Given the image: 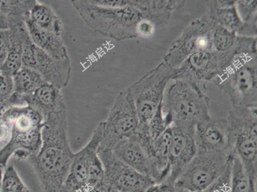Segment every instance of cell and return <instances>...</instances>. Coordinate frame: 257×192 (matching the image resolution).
Returning a JSON list of instances; mask_svg holds the SVG:
<instances>
[{
	"instance_id": "obj_1",
	"label": "cell",
	"mask_w": 257,
	"mask_h": 192,
	"mask_svg": "<svg viewBox=\"0 0 257 192\" xmlns=\"http://www.w3.org/2000/svg\"><path fill=\"white\" fill-rule=\"evenodd\" d=\"M67 107L51 112L44 120L42 146L29 159L43 192H61L69 174L74 153L67 133Z\"/></svg>"
},
{
	"instance_id": "obj_2",
	"label": "cell",
	"mask_w": 257,
	"mask_h": 192,
	"mask_svg": "<svg viewBox=\"0 0 257 192\" xmlns=\"http://www.w3.org/2000/svg\"><path fill=\"white\" fill-rule=\"evenodd\" d=\"M71 5L90 29L116 41L135 39L139 37L137 29L146 20L143 13L132 6L118 8H103L88 0H72Z\"/></svg>"
},
{
	"instance_id": "obj_3",
	"label": "cell",
	"mask_w": 257,
	"mask_h": 192,
	"mask_svg": "<svg viewBox=\"0 0 257 192\" xmlns=\"http://www.w3.org/2000/svg\"><path fill=\"white\" fill-rule=\"evenodd\" d=\"M163 112L170 117L172 125L195 128L210 117V99L206 90L191 82L174 79L163 102Z\"/></svg>"
},
{
	"instance_id": "obj_4",
	"label": "cell",
	"mask_w": 257,
	"mask_h": 192,
	"mask_svg": "<svg viewBox=\"0 0 257 192\" xmlns=\"http://www.w3.org/2000/svg\"><path fill=\"white\" fill-rule=\"evenodd\" d=\"M212 82L227 96L232 109L256 107V55H235Z\"/></svg>"
},
{
	"instance_id": "obj_5",
	"label": "cell",
	"mask_w": 257,
	"mask_h": 192,
	"mask_svg": "<svg viewBox=\"0 0 257 192\" xmlns=\"http://www.w3.org/2000/svg\"><path fill=\"white\" fill-rule=\"evenodd\" d=\"M226 120L232 154L241 161L250 181L256 182V107L232 109Z\"/></svg>"
},
{
	"instance_id": "obj_6",
	"label": "cell",
	"mask_w": 257,
	"mask_h": 192,
	"mask_svg": "<svg viewBox=\"0 0 257 192\" xmlns=\"http://www.w3.org/2000/svg\"><path fill=\"white\" fill-rule=\"evenodd\" d=\"M174 71L162 61L127 88L136 107L139 128L146 126L163 105L166 88L173 80Z\"/></svg>"
},
{
	"instance_id": "obj_7",
	"label": "cell",
	"mask_w": 257,
	"mask_h": 192,
	"mask_svg": "<svg viewBox=\"0 0 257 192\" xmlns=\"http://www.w3.org/2000/svg\"><path fill=\"white\" fill-rule=\"evenodd\" d=\"M232 156L230 153L197 151L177 178L175 186L191 192L204 191L223 173Z\"/></svg>"
},
{
	"instance_id": "obj_8",
	"label": "cell",
	"mask_w": 257,
	"mask_h": 192,
	"mask_svg": "<svg viewBox=\"0 0 257 192\" xmlns=\"http://www.w3.org/2000/svg\"><path fill=\"white\" fill-rule=\"evenodd\" d=\"M103 126L100 148L111 150L118 142L136 134L139 126V117L127 88L116 96Z\"/></svg>"
},
{
	"instance_id": "obj_9",
	"label": "cell",
	"mask_w": 257,
	"mask_h": 192,
	"mask_svg": "<svg viewBox=\"0 0 257 192\" xmlns=\"http://www.w3.org/2000/svg\"><path fill=\"white\" fill-rule=\"evenodd\" d=\"M237 55V51L220 53L211 49L193 54L175 69L173 80L188 81L207 91V82L213 81Z\"/></svg>"
},
{
	"instance_id": "obj_10",
	"label": "cell",
	"mask_w": 257,
	"mask_h": 192,
	"mask_svg": "<svg viewBox=\"0 0 257 192\" xmlns=\"http://www.w3.org/2000/svg\"><path fill=\"white\" fill-rule=\"evenodd\" d=\"M23 40V66L36 70L46 83L60 89L66 87L71 76L69 59H56L35 45L30 38L25 23L21 27Z\"/></svg>"
},
{
	"instance_id": "obj_11",
	"label": "cell",
	"mask_w": 257,
	"mask_h": 192,
	"mask_svg": "<svg viewBox=\"0 0 257 192\" xmlns=\"http://www.w3.org/2000/svg\"><path fill=\"white\" fill-rule=\"evenodd\" d=\"M213 23L207 15L189 23L173 42L163 57V62L175 69L193 54L211 49V36Z\"/></svg>"
},
{
	"instance_id": "obj_12",
	"label": "cell",
	"mask_w": 257,
	"mask_h": 192,
	"mask_svg": "<svg viewBox=\"0 0 257 192\" xmlns=\"http://www.w3.org/2000/svg\"><path fill=\"white\" fill-rule=\"evenodd\" d=\"M104 169V178L114 192H146L156 182L121 161L110 149L98 151Z\"/></svg>"
},
{
	"instance_id": "obj_13",
	"label": "cell",
	"mask_w": 257,
	"mask_h": 192,
	"mask_svg": "<svg viewBox=\"0 0 257 192\" xmlns=\"http://www.w3.org/2000/svg\"><path fill=\"white\" fill-rule=\"evenodd\" d=\"M103 122L95 129L87 144L74 154L71 168L61 192H88L91 189L88 183L91 167L99 160L98 151L103 137Z\"/></svg>"
},
{
	"instance_id": "obj_14",
	"label": "cell",
	"mask_w": 257,
	"mask_h": 192,
	"mask_svg": "<svg viewBox=\"0 0 257 192\" xmlns=\"http://www.w3.org/2000/svg\"><path fill=\"white\" fill-rule=\"evenodd\" d=\"M194 138L197 151L232 154L226 119L211 118L200 122L195 126Z\"/></svg>"
},
{
	"instance_id": "obj_15",
	"label": "cell",
	"mask_w": 257,
	"mask_h": 192,
	"mask_svg": "<svg viewBox=\"0 0 257 192\" xmlns=\"http://www.w3.org/2000/svg\"><path fill=\"white\" fill-rule=\"evenodd\" d=\"M136 138L148 157L152 179L156 183L165 181L170 172L172 126L154 141H152L147 136H139Z\"/></svg>"
},
{
	"instance_id": "obj_16",
	"label": "cell",
	"mask_w": 257,
	"mask_h": 192,
	"mask_svg": "<svg viewBox=\"0 0 257 192\" xmlns=\"http://www.w3.org/2000/svg\"><path fill=\"white\" fill-rule=\"evenodd\" d=\"M195 128L172 126V139L170 154V172L165 181L175 184L177 178L197 153Z\"/></svg>"
},
{
	"instance_id": "obj_17",
	"label": "cell",
	"mask_w": 257,
	"mask_h": 192,
	"mask_svg": "<svg viewBox=\"0 0 257 192\" xmlns=\"http://www.w3.org/2000/svg\"><path fill=\"white\" fill-rule=\"evenodd\" d=\"M10 105L32 108L43 116L44 120L51 112L67 107L62 89L46 82L29 95H19L14 93Z\"/></svg>"
},
{
	"instance_id": "obj_18",
	"label": "cell",
	"mask_w": 257,
	"mask_h": 192,
	"mask_svg": "<svg viewBox=\"0 0 257 192\" xmlns=\"http://www.w3.org/2000/svg\"><path fill=\"white\" fill-rule=\"evenodd\" d=\"M111 151L125 165L151 177L148 157L135 135L118 142Z\"/></svg>"
},
{
	"instance_id": "obj_19",
	"label": "cell",
	"mask_w": 257,
	"mask_h": 192,
	"mask_svg": "<svg viewBox=\"0 0 257 192\" xmlns=\"http://www.w3.org/2000/svg\"><path fill=\"white\" fill-rule=\"evenodd\" d=\"M131 2L156 27L167 25L173 13L183 8L186 4V1L179 0H131Z\"/></svg>"
},
{
	"instance_id": "obj_20",
	"label": "cell",
	"mask_w": 257,
	"mask_h": 192,
	"mask_svg": "<svg viewBox=\"0 0 257 192\" xmlns=\"http://www.w3.org/2000/svg\"><path fill=\"white\" fill-rule=\"evenodd\" d=\"M25 25L35 45L56 59H69L68 51L62 36L41 29L30 18L26 21Z\"/></svg>"
},
{
	"instance_id": "obj_21",
	"label": "cell",
	"mask_w": 257,
	"mask_h": 192,
	"mask_svg": "<svg viewBox=\"0 0 257 192\" xmlns=\"http://www.w3.org/2000/svg\"><path fill=\"white\" fill-rule=\"evenodd\" d=\"M208 15L212 22L239 36L243 23L236 8V1H207Z\"/></svg>"
},
{
	"instance_id": "obj_22",
	"label": "cell",
	"mask_w": 257,
	"mask_h": 192,
	"mask_svg": "<svg viewBox=\"0 0 257 192\" xmlns=\"http://www.w3.org/2000/svg\"><path fill=\"white\" fill-rule=\"evenodd\" d=\"M30 20L41 29L62 36V20L48 4L37 2L30 12Z\"/></svg>"
},
{
	"instance_id": "obj_23",
	"label": "cell",
	"mask_w": 257,
	"mask_h": 192,
	"mask_svg": "<svg viewBox=\"0 0 257 192\" xmlns=\"http://www.w3.org/2000/svg\"><path fill=\"white\" fill-rule=\"evenodd\" d=\"M18 25L11 28V43L8 58L0 67V72L13 76L23 66V40L21 26Z\"/></svg>"
},
{
	"instance_id": "obj_24",
	"label": "cell",
	"mask_w": 257,
	"mask_h": 192,
	"mask_svg": "<svg viewBox=\"0 0 257 192\" xmlns=\"http://www.w3.org/2000/svg\"><path fill=\"white\" fill-rule=\"evenodd\" d=\"M36 0H0V11L8 18L10 29L30 18Z\"/></svg>"
},
{
	"instance_id": "obj_25",
	"label": "cell",
	"mask_w": 257,
	"mask_h": 192,
	"mask_svg": "<svg viewBox=\"0 0 257 192\" xmlns=\"http://www.w3.org/2000/svg\"><path fill=\"white\" fill-rule=\"evenodd\" d=\"M13 77L15 93L19 95H29L46 83L36 70L24 66H22Z\"/></svg>"
},
{
	"instance_id": "obj_26",
	"label": "cell",
	"mask_w": 257,
	"mask_h": 192,
	"mask_svg": "<svg viewBox=\"0 0 257 192\" xmlns=\"http://www.w3.org/2000/svg\"><path fill=\"white\" fill-rule=\"evenodd\" d=\"M214 23V22H213ZM239 36L213 23L211 30V50L220 53L237 51Z\"/></svg>"
},
{
	"instance_id": "obj_27",
	"label": "cell",
	"mask_w": 257,
	"mask_h": 192,
	"mask_svg": "<svg viewBox=\"0 0 257 192\" xmlns=\"http://www.w3.org/2000/svg\"><path fill=\"white\" fill-rule=\"evenodd\" d=\"M231 165L230 192L251 191V181L241 161L234 154H232Z\"/></svg>"
},
{
	"instance_id": "obj_28",
	"label": "cell",
	"mask_w": 257,
	"mask_h": 192,
	"mask_svg": "<svg viewBox=\"0 0 257 192\" xmlns=\"http://www.w3.org/2000/svg\"><path fill=\"white\" fill-rule=\"evenodd\" d=\"M162 106L163 105L159 108L146 126L138 128V130L145 131L152 141L157 139L172 125L171 118L168 115L163 113Z\"/></svg>"
},
{
	"instance_id": "obj_29",
	"label": "cell",
	"mask_w": 257,
	"mask_h": 192,
	"mask_svg": "<svg viewBox=\"0 0 257 192\" xmlns=\"http://www.w3.org/2000/svg\"><path fill=\"white\" fill-rule=\"evenodd\" d=\"M2 192H30L13 165L7 167L2 179Z\"/></svg>"
},
{
	"instance_id": "obj_30",
	"label": "cell",
	"mask_w": 257,
	"mask_h": 192,
	"mask_svg": "<svg viewBox=\"0 0 257 192\" xmlns=\"http://www.w3.org/2000/svg\"><path fill=\"white\" fill-rule=\"evenodd\" d=\"M15 93L13 77L0 72V112L3 115L10 106V100Z\"/></svg>"
},
{
	"instance_id": "obj_31",
	"label": "cell",
	"mask_w": 257,
	"mask_h": 192,
	"mask_svg": "<svg viewBox=\"0 0 257 192\" xmlns=\"http://www.w3.org/2000/svg\"><path fill=\"white\" fill-rule=\"evenodd\" d=\"M256 3L253 0L236 1V8L243 25H257Z\"/></svg>"
},
{
	"instance_id": "obj_32",
	"label": "cell",
	"mask_w": 257,
	"mask_h": 192,
	"mask_svg": "<svg viewBox=\"0 0 257 192\" xmlns=\"http://www.w3.org/2000/svg\"><path fill=\"white\" fill-rule=\"evenodd\" d=\"M231 160L225 170L212 183L202 192H230Z\"/></svg>"
},
{
	"instance_id": "obj_33",
	"label": "cell",
	"mask_w": 257,
	"mask_h": 192,
	"mask_svg": "<svg viewBox=\"0 0 257 192\" xmlns=\"http://www.w3.org/2000/svg\"><path fill=\"white\" fill-rule=\"evenodd\" d=\"M11 43V30H0V67L8 58Z\"/></svg>"
},
{
	"instance_id": "obj_34",
	"label": "cell",
	"mask_w": 257,
	"mask_h": 192,
	"mask_svg": "<svg viewBox=\"0 0 257 192\" xmlns=\"http://www.w3.org/2000/svg\"><path fill=\"white\" fill-rule=\"evenodd\" d=\"M95 6L103 8H118L128 6L130 0H88Z\"/></svg>"
},
{
	"instance_id": "obj_35",
	"label": "cell",
	"mask_w": 257,
	"mask_h": 192,
	"mask_svg": "<svg viewBox=\"0 0 257 192\" xmlns=\"http://www.w3.org/2000/svg\"><path fill=\"white\" fill-rule=\"evenodd\" d=\"M155 25L151 22L150 21L144 20L139 25L137 32L139 36L150 37L153 35L156 29Z\"/></svg>"
},
{
	"instance_id": "obj_36",
	"label": "cell",
	"mask_w": 257,
	"mask_h": 192,
	"mask_svg": "<svg viewBox=\"0 0 257 192\" xmlns=\"http://www.w3.org/2000/svg\"><path fill=\"white\" fill-rule=\"evenodd\" d=\"M11 125L8 122L0 119V146L7 144L10 139Z\"/></svg>"
},
{
	"instance_id": "obj_37",
	"label": "cell",
	"mask_w": 257,
	"mask_h": 192,
	"mask_svg": "<svg viewBox=\"0 0 257 192\" xmlns=\"http://www.w3.org/2000/svg\"><path fill=\"white\" fill-rule=\"evenodd\" d=\"M175 184L164 181L152 185L146 192H174Z\"/></svg>"
},
{
	"instance_id": "obj_38",
	"label": "cell",
	"mask_w": 257,
	"mask_h": 192,
	"mask_svg": "<svg viewBox=\"0 0 257 192\" xmlns=\"http://www.w3.org/2000/svg\"><path fill=\"white\" fill-rule=\"evenodd\" d=\"M88 192H114L112 189L110 185L107 183L106 180L103 179L99 183L93 186Z\"/></svg>"
},
{
	"instance_id": "obj_39",
	"label": "cell",
	"mask_w": 257,
	"mask_h": 192,
	"mask_svg": "<svg viewBox=\"0 0 257 192\" xmlns=\"http://www.w3.org/2000/svg\"><path fill=\"white\" fill-rule=\"evenodd\" d=\"M10 29V25L6 16L0 11V30Z\"/></svg>"
},
{
	"instance_id": "obj_40",
	"label": "cell",
	"mask_w": 257,
	"mask_h": 192,
	"mask_svg": "<svg viewBox=\"0 0 257 192\" xmlns=\"http://www.w3.org/2000/svg\"><path fill=\"white\" fill-rule=\"evenodd\" d=\"M174 192H191L190 191L187 190L186 189L181 188V187H177L175 186Z\"/></svg>"
},
{
	"instance_id": "obj_41",
	"label": "cell",
	"mask_w": 257,
	"mask_h": 192,
	"mask_svg": "<svg viewBox=\"0 0 257 192\" xmlns=\"http://www.w3.org/2000/svg\"><path fill=\"white\" fill-rule=\"evenodd\" d=\"M256 182L251 181V191L250 192H256Z\"/></svg>"
},
{
	"instance_id": "obj_42",
	"label": "cell",
	"mask_w": 257,
	"mask_h": 192,
	"mask_svg": "<svg viewBox=\"0 0 257 192\" xmlns=\"http://www.w3.org/2000/svg\"><path fill=\"white\" fill-rule=\"evenodd\" d=\"M3 167H2L1 165H0V192L2 191V175H3Z\"/></svg>"
},
{
	"instance_id": "obj_43",
	"label": "cell",
	"mask_w": 257,
	"mask_h": 192,
	"mask_svg": "<svg viewBox=\"0 0 257 192\" xmlns=\"http://www.w3.org/2000/svg\"><path fill=\"white\" fill-rule=\"evenodd\" d=\"M201 192H202V191H201Z\"/></svg>"
}]
</instances>
